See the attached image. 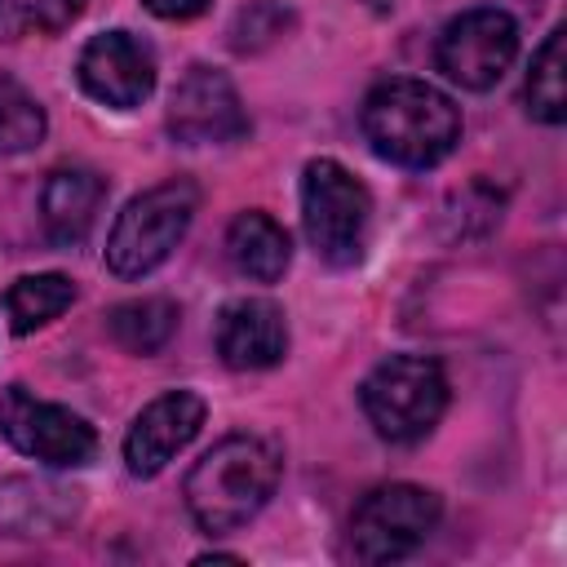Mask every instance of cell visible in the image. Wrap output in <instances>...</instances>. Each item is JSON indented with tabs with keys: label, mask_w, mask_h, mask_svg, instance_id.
<instances>
[{
	"label": "cell",
	"mask_w": 567,
	"mask_h": 567,
	"mask_svg": "<svg viewBox=\"0 0 567 567\" xmlns=\"http://www.w3.org/2000/svg\"><path fill=\"white\" fill-rule=\"evenodd\" d=\"M363 133L372 151L399 168H434L461 142V111L425 80H385L363 102Z\"/></svg>",
	"instance_id": "1"
},
{
	"label": "cell",
	"mask_w": 567,
	"mask_h": 567,
	"mask_svg": "<svg viewBox=\"0 0 567 567\" xmlns=\"http://www.w3.org/2000/svg\"><path fill=\"white\" fill-rule=\"evenodd\" d=\"M284 461L266 439L230 434L186 474V509L208 536L244 527L279 487Z\"/></svg>",
	"instance_id": "2"
},
{
	"label": "cell",
	"mask_w": 567,
	"mask_h": 567,
	"mask_svg": "<svg viewBox=\"0 0 567 567\" xmlns=\"http://www.w3.org/2000/svg\"><path fill=\"white\" fill-rule=\"evenodd\" d=\"M359 403L381 439L416 443L439 425L447 408V377L425 354H390L359 385Z\"/></svg>",
	"instance_id": "3"
},
{
	"label": "cell",
	"mask_w": 567,
	"mask_h": 567,
	"mask_svg": "<svg viewBox=\"0 0 567 567\" xmlns=\"http://www.w3.org/2000/svg\"><path fill=\"white\" fill-rule=\"evenodd\" d=\"M199 208V190L186 177H173L164 186H151L146 195L128 199L124 213L111 226L106 239V266L120 279H142L155 266H164L173 257V248L182 244L190 217Z\"/></svg>",
	"instance_id": "4"
},
{
	"label": "cell",
	"mask_w": 567,
	"mask_h": 567,
	"mask_svg": "<svg viewBox=\"0 0 567 567\" xmlns=\"http://www.w3.org/2000/svg\"><path fill=\"white\" fill-rule=\"evenodd\" d=\"M301 221H306L310 248L328 266L337 270L354 266L363 257L368 221H372L368 186L337 159H310L301 177Z\"/></svg>",
	"instance_id": "5"
},
{
	"label": "cell",
	"mask_w": 567,
	"mask_h": 567,
	"mask_svg": "<svg viewBox=\"0 0 567 567\" xmlns=\"http://www.w3.org/2000/svg\"><path fill=\"white\" fill-rule=\"evenodd\" d=\"M443 505L434 492L416 483H385L372 487L350 518V549L359 563H394L408 558L434 532Z\"/></svg>",
	"instance_id": "6"
},
{
	"label": "cell",
	"mask_w": 567,
	"mask_h": 567,
	"mask_svg": "<svg viewBox=\"0 0 567 567\" xmlns=\"http://www.w3.org/2000/svg\"><path fill=\"white\" fill-rule=\"evenodd\" d=\"M0 434L22 456H35V461L58 465V470L89 465L97 452V434L84 416H75L71 408L35 399L27 385H9L0 394Z\"/></svg>",
	"instance_id": "7"
},
{
	"label": "cell",
	"mask_w": 567,
	"mask_h": 567,
	"mask_svg": "<svg viewBox=\"0 0 567 567\" xmlns=\"http://www.w3.org/2000/svg\"><path fill=\"white\" fill-rule=\"evenodd\" d=\"M518 53V22L505 9H470L439 35V71L461 89H492Z\"/></svg>",
	"instance_id": "8"
},
{
	"label": "cell",
	"mask_w": 567,
	"mask_h": 567,
	"mask_svg": "<svg viewBox=\"0 0 567 567\" xmlns=\"http://www.w3.org/2000/svg\"><path fill=\"white\" fill-rule=\"evenodd\" d=\"M168 128L186 146H208V142H235L248 133L244 102L235 84L213 71V66H190L173 97H168Z\"/></svg>",
	"instance_id": "9"
},
{
	"label": "cell",
	"mask_w": 567,
	"mask_h": 567,
	"mask_svg": "<svg viewBox=\"0 0 567 567\" xmlns=\"http://www.w3.org/2000/svg\"><path fill=\"white\" fill-rule=\"evenodd\" d=\"M80 84L106 106H137L155 89V53L128 31H102L80 53Z\"/></svg>",
	"instance_id": "10"
},
{
	"label": "cell",
	"mask_w": 567,
	"mask_h": 567,
	"mask_svg": "<svg viewBox=\"0 0 567 567\" xmlns=\"http://www.w3.org/2000/svg\"><path fill=\"white\" fill-rule=\"evenodd\" d=\"M199 425H204V399L190 390H173V394H159L155 403H146L124 439L128 474H137V478L159 474L199 434Z\"/></svg>",
	"instance_id": "11"
},
{
	"label": "cell",
	"mask_w": 567,
	"mask_h": 567,
	"mask_svg": "<svg viewBox=\"0 0 567 567\" xmlns=\"http://www.w3.org/2000/svg\"><path fill=\"white\" fill-rule=\"evenodd\" d=\"M217 354L239 368V372H257V368H275L288 354V323L284 310L266 297H239L217 315Z\"/></svg>",
	"instance_id": "12"
},
{
	"label": "cell",
	"mask_w": 567,
	"mask_h": 567,
	"mask_svg": "<svg viewBox=\"0 0 567 567\" xmlns=\"http://www.w3.org/2000/svg\"><path fill=\"white\" fill-rule=\"evenodd\" d=\"M80 514V492L58 478L9 474L0 478V540L53 536Z\"/></svg>",
	"instance_id": "13"
},
{
	"label": "cell",
	"mask_w": 567,
	"mask_h": 567,
	"mask_svg": "<svg viewBox=\"0 0 567 567\" xmlns=\"http://www.w3.org/2000/svg\"><path fill=\"white\" fill-rule=\"evenodd\" d=\"M102 199H106V182H102L93 168H84V164H62V168H53L49 182H44V199H40L49 239H53L58 248H75V244L93 230Z\"/></svg>",
	"instance_id": "14"
},
{
	"label": "cell",
	"mask_w": 567,
	"mask_h": 567,
	"mask_svg": "<svg viewBox=\"0 0 567 567\" xmlns=\"http://www.w3.org/2000/svg\"><path fill=\"white\" fill-rule=\"evenodd\" d=\"M226 252L235 261L239 275L257 279V284H275L284 270H288V257H292V244H288V230L266 217V213H239L226 230Z\"/></svg>",
	"instance_id": "15"
},
{
	"label": "cell",
	"mask_w": 567,
	"mask_h": 567,
	"mask_svg": "<svg viewBox=\"0 0 567 567\" xmlns=\"http://www.w3.org/2000/svg\"><path fill=\"white\" fill-rule=\"evenodd\" d=\"M71 301H75V284L66 275H22L4 292V315H9V328L27 337L49 319H58Z\"/></svg>",
	"instance_id": "16"
},
{
	"label": "cell",
	"mask_w": 567,
	"mask_h": 567,
	"mask_svg": "<svg viewBox=\"0 0 567 567\" xmlns=\"http://www.w3.org/2000/svg\"><path fill=\"white\" fill-rule=\"evenodd\" d=\"M106 323H111V337L128 354H155L177 332V306L164 301V297H137V301L115 306L106 315Z\"/></svg>",
	"instance_id": "17"
},
{
	"label": "cell",
	"mask_w": 567,
	"mask_h": 567,
	"mask_svg": "<svg viewBox=\"0 0 567 567\" xmlns=\"http://www.w3.org/2000/svg\"><path fill=\"white\" fill-rule=\"evenodd\" d=\"M567 58H563V31H549V40L536 49L532 71H527V111L540 124H563L567 120Z\"/></svg>",
	"instance_id": "18"
},
{
	"label": "cell",
	"mask_w": 567,
	"mask_h": 567,
	"mask_svg": "<svg viewBox=\"0 0 567 567\" xmlns=\"http://www.w3.org/2000/svg\"><path fill=\"white\" fill-rule=\"evenodd\" d=\"M44 106L9 75H0V155H22L44 142Z\"/></svg>",
	"instance_id": "19"
},
{
	"label": "cell",
	"mask_w": 567,
	"mask_h": 567,
	"mask_svg": "<svg viewBox=\"0 0 567 567\" xmlns=\"http://www.w3.org/2000/svg\"><path fill=\"white\" fill-rule=\"evenodd\" d=\"M288 27H292V13H288L284 4H248V9L230 22V49L257 53V49L275 44Z\"/></svg>",
	"instance_id": "20"
},
{
	"label": "cell",
	"mask_w": 567,
	"mask_h": 567,
	"mask_svg": "<svg viewBox=\"0 0 567 567\" xmlns=\"http://www.w3.org/2000/svg\"><path fill=\"white\" fill-rule=\"evenodd\" d=\"M84 4H89V0H35L31 22H35L40 31L58 35V31H66V27H71V22L84 13Z\"/></svg>",
	"instance_id": "21"
},
{
	"label": "cell",
	"mask_w": 567,
	"mask_h": 567,
	"mask_svg": "<svg viewBox=\"0 0 567 567\" xmlns=\"http://www.w3.org/2000/svg\"><path fill=\"white\" fill-rule=\"evenodd\" d=\"M31 13L18 4V0H0V40H18L27 31Z\"/></svg>",
	"instance_id": "22"
},
{
	"label": "cell",
	"mask_w": 567,
	"mask_h": 567,
	"mask_svg": "<svg viewBox=\"0 0 567 567\" xmlns=\"http://www.w3.org/2000/svg\"><path fill=\"white\" fill-rule=\"evenodd\" d=\"M213 0H146V9L151 13H159V18H195V13H204Z\"/></svg>",
	"instance_id": "23"
}]
</instances>
